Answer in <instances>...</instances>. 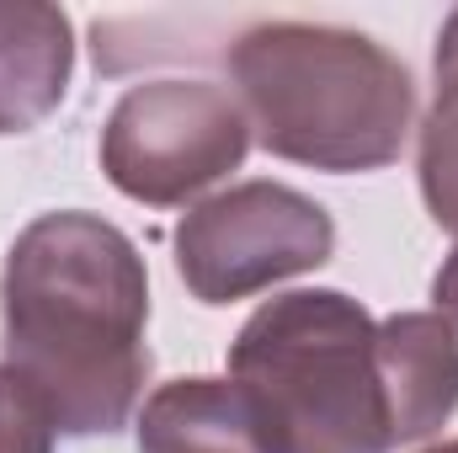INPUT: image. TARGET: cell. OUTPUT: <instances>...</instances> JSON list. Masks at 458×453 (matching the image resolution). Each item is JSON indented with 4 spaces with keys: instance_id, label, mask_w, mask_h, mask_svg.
<instances>
[{
    "instance_id": "6da1fadb",
    "label": "cell",
    "mask_w": 458,
    "mask_h": 453,
    "mask_svg": "<svg viewBox=\"0 0 458 453\" xmlns=\"http://www.w3.org/2000/svg\"><path fill=\"white\" fill-rule=\"evenodd\" d=\"M5 368L54 411L64 438L117 432L149 379V272L139 245L97 214H43L0 272Z\"/></svg>"
},
{
    "instance_id": "7a4b0ae2",
    "label": "cell",
    "mask_w": 458,
    "mask_h": 453,
    "mask_svg": "<svg viewBox=\"0 0 458 453\" xmlns=\"http://www.w3.org/2000/svg\"><path fill=\"white\" fill-rule=\"evenodd\" d=\"M225 64L256 144L277 160L346 176L400 160L411 139V70L368 32L261 21L229 43Z\"/></svg>"
},
{
    "instance_id": "3957f363",
    "label": "cell",
    "mask_w": 458,
    "mask_h": 453,
    "mask_svg": "<svg viewBox=\"0 0 458 453\" xmlns=\"http://www.w3.org/2000/svg\"><path fill=\"white\" fill-rule=\"evenodd\" d=\"M229 379L272 453H389L378 321L336 288L267 299L229 346Z\"/></svg>"
},
{
    "instance_id": "277c9868",
    "label": "cell",
    "mask_w": 458,
    "mask_h": 453,
    "mask_svg": "<svg viewBox=\"0 0 458 453\" xmlns=\"http://www.w3.org/2000/svg\"><path fill=\"white\" fill-rule=\"evenodd\" d=\"M250 123L229 86L214 81H149L123 91L102 128V171L123 198L176 209L203 187L240 171Z\"/></svg>"
},
{
    "instance_id": "5b68a950",
    "label": "cell",
    "mask_w": 458,
    "mask_h": 453,
    "mask_svg": "<svg viewBox=\"0 0 458 453\" xmlns=\"http://www.w3.org/2000/svg\"><path fill=\"white\" fill-rule=\"evenodd\" d=\"M331 245L336 225L315 198L283 182H240L182 214L176 272L192 299L234 304L283 278L326 267Z\"/></svg>"
},
{
    "instance_id": "8992f818",
    "label": "cell",
    "mask_w": 458,
    "mask_h": 453,
    "mask_svg": "<svg viewBox=\"0 0 458 453\" xmlns=\"http://www.w3.org/2000/svg\"><path fill=\"white\" fill-rule=\"evenodd\" d=\"M378 379L394 449L432 438L458 411V331L437 310L378 321Z\"/></svg>"
},
{
    "instance_id": "52a82bcc",
    "label": "cell",
    "mask_w": 458,
    "mask_h": 453,
    "mask_svg": "<svg viewBox=\"0 0 458 453\" xmlns=\"http://www.w3.org/2000/svg\"><path fill=\"white\" fill-rule=\"evenodd\" d=\"M75 32L59 5L0 0V133H27L70 91Z\"/></svg>"
},
{
    "instance_id": "ba28073f",
    "label": "cell",
    "mask_w": 458,
    "mask_h": 453,
    "mask_svg": "<svg viewBox=\"0 0 458 453\" xmlns=\"http://www.w3.org/2000/svg\"><path fill=\"white\" fill-rule=\"evenodd\" d=\"M139 453H272L234 379H171L139 411Z\"/></svg>"
},
{
    "instance_id": "9c48e42d",
    "label": "cell",
    "mask_w": 458,
    "mask_h": 453,
    "mask_svg": "<svg viewBox=\"0 0 458 453\" xmlns=\"http://www.w3.org/2000/svg\"><path fill=\"white\" fill-rule=\"evenodd\" d=\"M432 70H437V91H432V107L421 123L416 171H421L427 214L437 219V229L458 235V5L448 11V21L437 32Z\"/></svg>"
},
{
    "instance_id": "30bf717a",
    "label": "cell",
    "mask_w": 458,
    "mask_h": 453,
    "mask_svg": "<svg viewBox=\"0 0 458 453\" xmlns=\"http://www.w3.org/2000/svg\"><path fill=\"white\" fill-rule=\"evenodd\" d=\"M59 422L48 411V400L0 363V453H54Z\"/></svg>"
},
{
    "instance_id": "8fae6325",
    "label": "cell",
    "mask_w": 458,
    "mask_h": 453,
    "mask_svg": "<svg viewBox=\"0 0 458 453\" xmlns=\"http://www.w3.org/2000/svg\"><path fill=\"white\" fill-rule=\"evenodd\" d=\"M432 299H437V315L458 331V245H454V256L443 261V272L432 278Z\"/></svg>"
},
{
    "instance_id": "7c38bea8",
    "label": "cell",
    "mask_w": 458,
    "mask_h": 453,
    "mask_svg": "<svg viewBox=\"0 0 458 453\" xmlns=\"http://www.w3.org/2000/svg\"><path fill=\"white\" fill-rule=\"evenodd\" d=\"M421 453H458V438L454 443H437V449H421Z\"/></svg>"
}]
</instances>
